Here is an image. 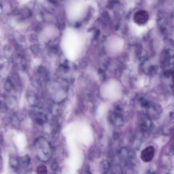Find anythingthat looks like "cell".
I'll use <instances>...</instances> for the list:
<instances>
[{
    "instance_id": "3",
    "label": "cell",
    "mask_w": 174,
    "mask_h": 174,
    "mask_svg": "<svg viewBox=\"0 0 174 174\" xmlns=\"http://www.w3.org/2000/svg\"><path fill=\"white\" fill-rule=\"evenodd\" d=\"M37 173L38 174H47L48 172L47 168L44 165H41L37 167Z\"/></svg>"
},
{
    "instance_id": "4",
    "label": "cell",
    "mask_w": 174,
    "mask_h": 174,
    "mask_svg": "<svg viewBox=\"0 0 174 174\" xmlns=\"http://www.w3.org/2000/svg\"><path fill=\"white\" fill-rule=\"evenodd\" d=\"M39 47L37 45H35L31 47V49L34 52H37L39 50Z\"/></svg>"
},
{
    "instance_id": "2",
    "label": "cell",
    "mask_w": 174,
    "mask_h": 174,
    "mask_svg": "<svg viewBox=\"0 0 174 174\" xmlns=\"http://www.w3.org/2000/svg\"><path fill=\"white\" fill-rule=\"evenodd\" d=\"M149 17V15L146 11L141 10L135 13L134 20L135 23L138 25H143L148 21Z\"/></svg>"
},
{
    "instance_id": "1",
    "label": "cell",
    "mask_w": 174,
    "mask_h": 174,
    "mask_svg": "<svg viewBox=\"0 0 174 174\" xmlns=\"http://www.w3.org/2000/svg\"><path fill=\"white\" fill-rule=\"evenodd\" d=\"M155 150L152 146L146 147L141 152L140 157L145 162H150L153 159L154 155Z\"/></svg>"
},
{
    "instance_id": "6",
    "label": "cell",
    "mask_w": 174,
    "mask_h": 174,
    "mask_svg": "<svg viewBox=\"0 0 174 174\" xmlns=\"http://www.w3.org/2000/svg\"><path fill=\"white\" fill-rule=\"evenodd\" d=\"M87 65V63L86 62L83 61L80 64V66L81 68H84Z\"/></svg>"
},
{
    "instance_id": "5",
    "label": "cell",
    "mask_w": 174,
    "mask_h": 174,
    "mask_svg": "<svg viewBox=\"0 0 174 174\" xmlns=\"http://www.w3.org/2000/svg\"><path fill=\"white\" fill-rule=\"evenodd\" d=\"M57 166H58L57 164L56 163V162L53 163V164H52V166H51L52 170H56V169H57Z\"/></svg>"
}]
</instances>
